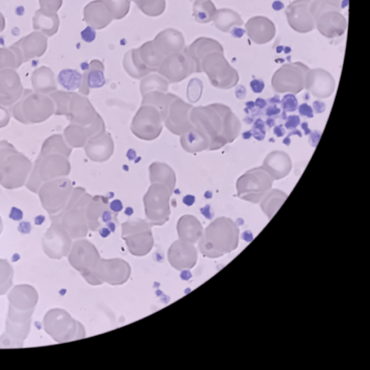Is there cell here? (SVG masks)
I'll use <instances>...</instances> for the list:
<instances>
[{
	"label": "cell",
	"instance_id": "cell-1",
	"mask_svg": "<svg viewBox=\"0 0 370 370\" xmlns=\"http://www.w3.org/2000/svg\"><path fill=\"white\" fill-rule=\"evenodd\" d=\"M239 229L229 219L221 218L213 222L200 239L199 249L209 258H218L237 249Z\"/></svg>",
	"mask_w": 370,
	"mask_h": 370
},
{
	"label": "cell",
	"instance_id": "cell-2",
	"mask_svg": "<svg viewBox=\"0 0 370 370\" xmlns=\"http://www.w3.org/2000/svg\"><path fill=\"white\" fill-rule=\"evenodd\" d=\"M208 129L212 138V148H220L232 143L239 136L241 125L238 117L231 109L222 105L209 107Z\"/></svg>",
	"mask_w": 370,
	"mask_h": 370
},
{
	"label": "cell",
	"instance_id": "cell-3",
	"mask_svg": "<svg viewBox=\"0 0 370 370\" xmlns=\"http://www.w3.org/2000/svg\"><path fill=\"white\" fill-rule=\"evenodd\" d=\"M44 324L45 331L56 342H68L85 336L80 323L64 310L49 311L44 317Z\"/></svg>",
	"mask_w": 370,
	"mask_h": 370
},
{
	"label": "cell",
	"instance_id": "cell-4",
	"mask_svg": "<svg viewBox=\"0 0 370 370\" xmlns=\"http://www.w3.org/2000/svg\"><path fill=\"white\" fill-rule=\"evenodd\" d=\"M273 181L263 167L253 169L238 179L237 195L242 200L258 203L270 191Z\"/></svg>",
	"mask_w": 370,
	"mask_h": 370
},
{
	"label": "cell",
	"instance_id": "cell-5",
	"mask_svg": "<svg viewBox=\"0 0 370 370\" xmlns=\"http://www.w3.org/2000/svg\"><path fill=\"white\" fill-rule=\"evenodd\" d=\"M54 112L52 100L44 95L25 91L22 100L13 108L14 117L24 124H33L47 119Z\"/></svg>",
	"mask_w": 370,
	"mask_h": 370
},
{
	"label": "cell",
	"instance_id": "cell-6",
	"mask_svg": "<svg viewBox=\"0 0 370 370\" xmlns=\"http://www.w3.org/2000/svg\"><path fill=\"white\" fill-rule=\"evenodd\" d=\"M32 167L27 158L12 148L5 157L0 159V183L7 189L21 187Z\"/></svg>",
	"mask_w": 370,
	"mask_h": 370
},
{
	"label": "cell",
	"instance_id": "cell-7",
	"mask_svg": "<svg viewBox=\"0 0 370 370\" xmlns=\"http://www.w3.org/2000/svg\"><path fill=\"white\" fill-rule=\"evenodd\" d=\"M130 265L121 259L100 260L90 272L83 275L90 285L107 282L112 285L126 283L131 275Z\"/></svg>",
	"mask_w": 370,
	"mask_h": 370
},
{
	"label": "cell",
	"instance_id": "cell-8",
	"mask_svg": "<svg viewBox=\"0 0 370 370\" xmlns=\"http://www.w3.org/2000/svg\"><path fill=\"white\" fill-rule=\"evenodd\" d=\"M309 70L299 61L286 64L274 73L271 80L273 88L281 94H299L305 88L306 76Z\"/></svg>",
	"mask_w": 370,
	"mask_h": 370
},
{
	"label": "cell",
	"instance_id": "cell-9",
	"mask_svg": "<svg viewBox=\"0 0 370 370\" xmlns=\"http://www.w3.org/2000/svg\"><path fill=\"white\" fill-rule=\"evenodd\" d=\"M34 311H19L10 306L6 333L0 338V347H21L27 337Z\"/></svg>",
	"mask_w": 370,
	"mask_h": 370
},
{
	"label": "cell",
	"instance_id": "cell-10",
	"mask_svg": "<svg viewBox=\"0 0 370 370\" xmlns=\"http://www.w3.org/2000/svg\"><path fill=\"white\" fill-rule=\"evenodd\" d=\"M206 70L213 85L229 89L239 82V74L225 59L223 52L212 53L206 61Z\"/></svg>",
	"mask_w": 370,
	"mask_h": 370
},
{
	"label": "cell",
	"instance_id": "cell-11",
	"mask_svg": "<svg viewBox=\"0 0 370 370\" xmlns=\"http://www.w3.org/2000/svg\"><path fill=\"white\" fill-rule=\"evenodd\" d=\"M122 238L126 241L129 251L134 256H145L153 248V236L150 229L144 222L123 225Z\"/></svg>",
	"mask_w": 370,
	"mask_h": 370
},
{
	"label": "cell",
	"instance_id": "cell-12",
	"mask_svg": "<svg viewBox=\"0 0 370 370\" xmlns=\"http://www.w3.org/2000/svg\"><path fill=\"white\" fill-rule=\"evenodd\" d=\"M42 243L44 253L52 259L67 256L72 248V238L59 222L52 225L45 233Z\"/></svg>",
	"mask_w": 370,
	"mask_h": 370
},
{
	"label": "cell",
	"instance_id": "cell-13",
	"mask_svg": "<svg viewBox=\"0 0 370 370\" xmlns=\"http://www.w3.org/2000/svg\"><path fill=\"white\" fill-rule=\"evenodd\" d=\"M312 0H295L286 10L288 23L295 32L305 34L316 28L311 6Z\"/></svg>",
	"mask_w": 370,
	"mask_h": 370
},
{
	"label": "cell",
	"instance_id": "cell-14",
	"mask_svg": "<svg viewBox=\"0 0 370 370\" xmlns=\"http://www.w3.org/2000/svg\"><path fill=\"white\" fill-rule=\"evenodd\" d=\"M100 260L97 249L90 242L80 240L73 244L69 262L83 276L90 272Z\"/></svg>",
	"mask_w": 370,
	"mask_h": 370
},
{
	"label": "cell",
	"instance_id": "cell-15",
	"mask_svg": "<svg viewBox=\"0 0 370 370\" xmlns=\"http://www.w3.org/2000/svg\"><path fill=\"white\" fill-rule=\"evenodd\" d=\"M305 88L316 97H330L335 88V81L332 75L321 68L309 70L306 76Z\"/></svg>",
	"mask_w": 370,
	"mask_h": 370
},
{
	"label": "cell",
	"instance_id": "cell-16",
	"mask_svg": "<svg viewBox=\"0 0 370 370\" xmlns=\"http://www.w3.org/2000/svg\"><path fill=\"white\" fill-rule=\"evenodd\" d=\"M168 258L170 264L181 270L193 268L197 262L198 254L193 244L179 240L170 246Z\"/></svg>",
	"mask_w": 370,
	"mask_h": 370
},
{
	"label": "cell",
	"instance_id": "cell-17",
	"mask_svg": "<svg viewBox=\"0 0 370 370\" xmlns=\"http://www.w3.org/2000/svg\"><path fill=\"white\" fill-rule=\"evenodd\" d=\"M316 28L325 37L333 39L345 35L347 21L341 11H329L316 20Z\"/></svg>",
	"mask_w": 370,
	"mask_h": 370
},
{
	"label": "cell",
	"instance_id": "cell-18",
	"mask_svg": "<svg viewBox=\"0 0 370 370\" xmlns=\"http://www.w3.org/2000/svg\"><path fill=\"white\" fill-rule=\"evenodd\" d=\"M249 37L257 44H265L274 38L275 26L268 18L256 16L251 18L245 24Z\"/></svg>",
	"mask_w": 370,
	"mask_h": 370
},
{
	"label": "cell",
	"instance_id": "cell-19",
	"mask_svg": "<svg viewBox=\"0 0 370 370\" xmlns=\"http://www.w3.org/2000/svg\"><path fill=\"white\" fill-rule=\"evenodd\" d=\"M292 160L285 151L275 150L270 153L265 158L263 167L273 180L286 177L291 172Z\"/></svg>",
	"mask_w": 370,
	"mask_h": 370
},
{
	"label": "cell",
	"instance_id": "cell-20",
	"mask_svg": "<svg viewBox=\"0 0 370 370\" xmlns=\"http://www.w3.org/2000/svg\"><path fill=\"white\" fill-rule=\"evenodd\" d=\"M10 306L19 311H35L39 300L36 290L28 285L16 287L9 294Z\"/></svg>",
	"mask_w": 370,
	"mask_h": 370
},
{
	"label": "cell",
	"instance_id": "cell-21",
	"mask_svg": "<svg viewBox=\"0 0 370 370\" xmlns=\"http://www.w3.org/2000/svg\"><path fill=\"white\" fill-rule=\"evenodd\" d=\"M180 240L191 244L197 242L203 235V228L199 222L193 217H184L177 227Z\"/></svg>",
	"mask_w": 370,
	"mask_h": 370
},
{
	"label": "cell",
	"instance_id": "cell-22",
	"mask_svg": "<svg viewBox=\"0 0 370 370\" xmlns=\"http://www.w3.org/2000/svg\"><path fill=\"white\" fill-rule=\"evenodd\" d=\"M60 224L72 239L82 238L87 235L86 223L78 213L71 212L66 214Z\"/></svg>",
	"mask_w": 370,
	"mask_h": 370
},
{
	"label": "cell",
	"instance_id": "cell-23",
	"mask_svg": "<svg viewBox=\"0 0 370 370\" xmlns=\"http://www.w3.org/2000/svg\"><path fill=\"white\" fill-rule=\"evenodd\" d=\"M287 198V195L280 191H269L261 200V208L269 219L273 218Z\"/></svg>",
	"mask_w": 370,
	"mask_h": 370
},
{
	"label": "cell",
	"instance_id": "cell-24",
	"mask_svg": "<svg viewBox=\"0 0 370 370\" xmlns=\"http://www.w3.org/2000/svg\"><path fill=\"white\" fill-rule=\"evenodd\" d=\"M215 23L224 32H229L235 26L243 24L241 16L235 11L229 9H223L215 13Z\"/></svg>",
	"mask_w": 370,
	"mask_h": 370
},
{
	"label": "cell",
	"instance_id": "cell-25",
	"mask_svg": "<svg viewBox=\"0 0 370 370\" xmlns=\"http://www.w3.org/2000/svg\"><path fill=\"white\" fill-rule=\"evenodd\" d=\"M57 80L65 89L74 90L80 87L83 76L77 71L66 69L59 73Z\"/></svg>",
	"mask_w": 370,
	"mask_h": 370
},
{
	"label": "cell",
	"instance_id": "cell-26",
	"mask_svg": "<svg viewBox=\"0 0 370 370\" xmlns=\"http://www.w3.org/2000/svg\"><path fill=\"white\" fill-rule=\"evenodd\" d=\"M333 11H342L341 0H314L312 1L311 11L315 20L322 14Z\"/></svg>",
	"mask_w": 370,
	"mask_h": 370
},
{
	"label": "cell",
	"instance_id": "cell-27",
	"mask_svg": "<svg viewBox=\"0 0 370 370\" xmlns=\"http://www.w3.org/2000/svg\"><path fill=\"white\" fill-rule=\"evenodd\" d=\"M13 269L6 260H0V295L8 292L13 285Z\"/></svg>",
	"mask_w": 370,
	"mask_h": 370
},
{
	"label": "cell",
	"instance_id": "cell-28",
	"mask_svg": "<svg viewBox=\"0 0 370 370\" xmlns=\"http://www.w3.org/2000/svg\"><path fill=\"white\" fill-rule=\"evenodd\" d=\"M87 83L90 88H100L105 85L106 80L102 71H92L87 77Z\"/></svg>",
	"mask_w": 370,
	"mask_h": 370
},
{
	"label": "cell",
	"instance_id": "cell-29",
	"mask_svg": "<svg viewBox=\"0 0 370 370\" xmlns=\"http://www.w3.org/2000/svg\"><path fill=\"white\" fill-rule=\"evenodd\" d=\"M282 106L285 112H292L297 110L298 101L294 95H287L282 101Z\"/></svg>",
	"mask_w": 370,
	"mask_h": 370
},
{
	"label": "cell",
	"instance_id": "cell-30",
	"mask_svg": "<svg viewBox=\"0 0 370 370\" xmlns=\"http://www.w3.org/2000/svg\"><path fill=\"white\" fill-rule=\"evenodd\" d=\"M252 132L253 137L258 141H263L265 138L266 131L265 129V123L262 119H258L256 121Z\"/></svg>",
	"mask_w": 370,
	"mask_h": 370
},
{
	"label": "cell",
	"instance_id": "cell-31",
	"mask_svg": "<svg viewBox=\"0 0 370 370\" xmlns=\"http://www.w3.org/2000/svg\"><path fill=\"white\" fill-rule=\"evenodd\" d=\"M81 37L85 42L91 43L96 39V32L94 28L86 27L81 32Z\"/></svg>",
	"mask_w": 370,
	"mask_h": 370
},
{
	"label": "cell",
	"instance_id": "cell-32",
	"mask_svg": "<svg viewBox=\"0 0 370 370\" xmlns=\"http://www.w3.org/2000/svg\"><path fill=\"white\" fill-rule=\"evenodd\" d=\"M10 120V114L8 110L0 107V129L7 126Z\"/></svg>",
	"mask_w": 370,
	"mask_h": 370
},
{
	"label": "cell",
	"instance_id": "cell-33",
	"mask_svg": "<svg viewBox=\"0 0 370 370\" xmlns=\"http://www.w3.org/2000/svg\"><path fill=\"white\" fill-rule=\"evenodd\" d=\"M300 124V119L297 115L290 116L286 122L285 126L288 130H292L299 126Z\"/></svg>",
	"mask_w": 370,
	"mask_h": 370
},
{
	"label": "cell",
	"instance_id": "cell-34",
	"mask_svg": "<svg viewBox=\"0 0 370 370\" xmlns=\"http://www.w3.org/2000/svg\"><path fill=\"white\" fill-rule=\"evenodd\" d=\"M299 112L302 116H304L308 118H313L314 116L313 108L306 104H302L299 107Z\"/></svg>",
	"mask_w": 370,
	"mask_h": 370
},
{
	"label": "cell",
	"instance_id": "cell-35",
	"mask_svg": "<svg viewBox=\"0 0 370 370\" xmlns=\"http://www.w3.org/2000/svg\"><path fill=\"white\" fill-rule=\"evenodd\" d=\"M251 86L256 94H261L265 88V84L262 80L255 79L251 83Z\"/></svg>",
	"mask_w": 370,
	"mask_h": 370
},
{
	"label": "cell",
	"instance_id": "cell-36",
	"mask_svg": "<svg viewBox=\"0 0 370 370\" xmlns=\"http://www.w3.org/2000/svg\"><path fill=\"white\" fill-rule=\"evenodd\" d=\"M111 210L115 213L120 212L123 209V205L121 201L114 200L109 205Z\"/></svg>",
	"mask_w": 370,
	"mask_h": 370
},
{
	"label": "cell",
	"instance_id": "cell-37",
	"mask_svg": "<svg viewBox=\"0 0 370 370\" xmlns=\"http://www.w3.org/2000/svg\"><path fill=\"white\" fill-rule=\"evenodd\" d=\"M321 136V133L318 131H316L311 134L309 141L312 146L316 147L317 145L320 141Z\"/></svg>",
	"mask_w": 370,
	"mask_h": 370
},
{
	"label": "cell",
	"instance_id": "cell-38",
	"mask_svg": "<svg viewBox=\"0 0 370 370\" xmlns=\"http://www.w3.org/2000/svg\"><path fill=\"white\" fill-rule=\"evenodd\" d=\"M23 217V213L20 210L13 208L11 210V218L13 219L14 220H20Z\"/></svg>",
	"mask_w": 370,
	"mask_h": 370
},
{
	"label": "cell",
	"instance_id": "cell-39",
	"mask_svg": "<svg viewBox=\"0 0 370 370\" xmlns=\"http://www.w3.org/2000/svg\"><path fill=\"white\" fill-rule=\"evenodd\" d=\"M314 106L316 113L318 114L323 113L326 110V105L323 102L316 101L314 102Z\"/></svg>",
	"mask_w": 370,
	"mask_h": 370
},
{
	"label": "cell",
	"instance_id": "cell-40",
	"mask_svg": "<svg viewBox=\"0 0 370 370\" xmlns=\"http://www.w3.org/2000/svg\"><path fill=\"white\" fill-rule=\"evenodd\" d=\"M236 95L239 100H243L245 98L246 89L244 86L239 85L236 90Z\"/></svg>",
	"mask_w": 370,
	"mask_h": 370
},
{
	"label": "cell",
	"instance_id": "cell-41",
	"mask_svg": "<svg viewBox=\"0 0 370 370\" xmlns=\"http://www.w3.org/2000/svg\"><path fill=\"white\" fill-rule=\"evenodd\" d=\"M102 219L103 222L105 223H109L112 220V213L109 210H105L103 211L102 214Z\"/></svg>",
	"mask_w": 370,
	"mask_h": 370
},
{
	"label": "cell",
	"instance_id": "cell-42",
	"mask_svg": "<svg viewBox=\"0 0 370 370\" xmlns=\"http://www.w3.org/2000/svg\"><path fill=\"white\" fill-rule=\"evenodd\" d=\"M196 201V198L195 196H191V195H188L185 197H184L183 198V203L188 205V206H191L194 204Z\"/></svg>",
	"mask_w": 370,
	"mask_h": 370
},
{
	"label": "cell",
	"instance_id": "cell-43",
	"mask_svg": "<svg viewBox=\"0 0 370 370\" xmlns=\"http://www.w3.org/2000/svg\"><path fill=\"white\" fill-rule=\"evenodd\" d=\"M280 112H281L280 109L278 108L276 106L270 107L266 110V114L268 116H273V115L279 114Z\"/></svg>",
	"mask_w": 370,
	"mask_h": 370
},
{
	"label": "cell",
	"instance_id": "cell-44",
	"mask_svg": "<svg viewBox=\"0 0 370 370\" xmlns=\"http://www.w3.org/2000/svg\"><path fill=\"white\" fill-rule=\"evenodd\" d=\"M274 133L278 137H282L285 134V131L282 126H278L274 129Z\"/></svg>",
	"mask_w": 370,
	"mask_h": 370
},
{
	"label": "cell",
	"instance_id": "cell-45",
	"mask_svg": "<svg viewBox=\"0 0 370 370\" xmlns=\"http://www.w3.org/2000/svg\"><path fill=\"white\" fill-rule=\"evenodd\" d=\"M294 134H295V135H298L299 137H302V133H301L299 131L296 130V131H294L293 133H292L291 134H289V136H288L285 139V141H284V143L286 144L287 145H290V141L289 138H290L292 136H293V135H294Z\"/></svg>",
	"mask_w": 370,
	"mask_h": 370
},
{
	"label": "cell",
	"instance_id": "cell-46",
	"mask_svg": "<svg viewBox=\"0 0 370 370\" xmlns=\"http://www.w3.org/2000/svg\"><path fill=\"white\" fill-rule=\"evenodd\" d=\"M256 105L257 107L260 108H264L266 106V102L265 100L262 99H258L256 100Z\"/></svg>",
	"mask_w": 370,
	"mask_h": 370
},
{
	"label": "cell",
	"instance_id": "cell-47",
	"mask_svg": "<svg viewBox=\"0 0 370 370\" xmlns=\"http://www.w3.org/2000/svg\"><path fill=\"white\" fill-rule=\"evenodd\" d=\"M111 231L109 230V229H107V228H103L102 229V230L100 231V234L104 237H106L107 236L109 235Z\"/></svg>",
	"mask_w": 370,
	"mask_h": 370
},
{
	"label": "cell",
	"instance_id": "cell-48",
	"mask_svg": "<svg viewBox=\"0 0 370 370\" xmlns=\"http://www.w3.org/2000/svg\"><path fill=\"white\" fill-rule=\"evenodd\" d=\"M302 128L304 130L306 136L311 133V130L308 129L307 123H303Z\"/></svg>",
	"mask_w": 370,
	"mask_h": 370
},
{
	"label": "cell",
	"instance_id": "cell-49",
	"mask_svg": "<svg viewBox=\"0 0 370 370\" xmlns=\"http://www.w3.org/2000/svg\"><path fill=\"white\" fill-rule=\"evenodd\" d=\"M129 152L131 154V156L129 155V156H128V157H129V159L130 160H133L136 158V151L134 150L131 149V150H129Z\"/></svg>",
	"mask_w": 370,
	"mask_h": 370
},
{
	"label": "cell",
	"instance_id": "cell-50",
	"mask_svg": "<svg viewBox=\"0 0 370 370\" xmlns=\"http://www.w3.org/2000/svg\"><path fill=\"white\" fill-rule=\"evenodd\" d=\"M133 213V209L132 208H128L126 210V214L128 215H131Z\"/></svg>",
	"mask_w": 370,
	"mask_h": 370
},
{
	"label": "cell",
	"instance_id": "cell-51",
	"mask_svg": "<svg viewBox=\"0 0 370 370\" xmlns=\"http://www.w3.org/2000/svg\"><path fill=\"white\" fill-rule=\"evenodd\" d=\"M3 222H2V220L1 218H0V234H1L2 231H3Z\"/></svg>",
	"mask_w": 370,
	"mask_h": 370
}]
</instances>
